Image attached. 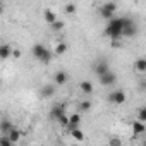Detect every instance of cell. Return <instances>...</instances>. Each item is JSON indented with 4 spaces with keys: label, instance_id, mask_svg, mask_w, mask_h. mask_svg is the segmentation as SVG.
Masks as SVG:
<instances>
[{
    "label": "cell",
    "instance_id": "7",
    "mask_svg": "<svg viewBox=\"0 0 146 146\" xmlns=\"http://www.w3.org/2000/svg\"><path fill=\"white\" fill-rule=\"evenodd\" d=\"M81 125V115L76 112V113H72V115H69V124L65 125V129H67V132L70 131V129H74V127H79Z\"/></svg>",
    "mask_w": 146,
    "mask_h": 146
},
{
    "label": "cell",
    "instance_id": "6",
    "mask_svg": "<svg viewBox=\"0 0 146 146\" xmlns=\"http://www.w3.org/2000/svg\"><path fill=\"white\" fill-rule=\"evenodd\" d=\"M62 113H65V105H64V103H53L52 108H50V112H48V119L57 122V119H58Z\"/></svg>",
    "mask_w": 146,
    "mask_h": 146
},
{
    "label": "cell",
    "instance_id": "30",
    "mask_svg": "<svg viewBox=\"0 0 146 146\" xmlns=\"http://www.w3.org/2000/svg\"><path fill=\"white\" fill-rule=\"evenodd\" d=\"M112 46H113V48H117V46H120V43H119V40H112Z\"/></svg>",
    "mask_w": 146,
    "mask_h": 146
},
{
    "label": "cell",
    "instance_id": "9",
    "mask_svg": "<svg viewBox=\"0 0 146 146\" xmlns=\"http://www.w3.org/2000/svg\"><path fill=\"white\" fill-rule=\"evenodd\" d=\"M107 70H110V64H108L107 60H100V62L95 64V74H96V76L105 74Z\"/></svg>",
    "mask_w": 146,
    "mask_h": 146
},
{
    "label": "cell",
    "instance_id": "5",
    "mask_svg": "<svg viewBox=\"0 0 146 146\" xmlns=\"http://www.w3.org/2000/svg\"><path fill=\"white\" fill-rule=\"evenodd\" d=\"M125 100H127V95H125L124 90H115L108 95V102L113 103V105H124Z\"/></svg>",
    "mask_w": 146,
    "mask_h": 146
},
{
    "label": "cell",
    "instance_id": "18",
    "mask_svg": "<svg viewBox=\"0 0 146 146\" xmlns=\"http://www.w3.org/2000/svg\"><path fill=\"white\" fill-rule=\"evenodd\" d=\"M50 28H52V31L60 33V31H64V29H65V23H64V21H60V19H55V21L50 24Z\"/></svg>",
    "mask_w": 146,
    "mask_h": 146
},
{
    "label": "cell",
    "instance_id": "25",
    "mask_svg": "<svg viewBox=\"0 0 146 146\" xmlns=\"http://www.w3.org/2000/svg\"><path fill=\"white\" fill-rule=\"evenodd\" d=\"M0 146H12V143H11V139H9L7 134H2V136H0Z\"/></svg>",
    "mask_w": 146,
    "mask_h": 146
},
{
    "label": "cell",
    "instance_id": "14",
    "mask_svg": "<svg viewBox=\"0 0 146 146\" xmlns=\"http://www.w3.org/2000/svg\"><path fill=\"white\" fill-rule=\"evenodd\" d=\"M12 127H14V125H12L11 119H7V117L0 119V134H7V132L12 129Z\"/></svg>",
    "mask_w": 146,
    "mask_h": 146
},
{
    "label": "cell",
    "instance_id": "23",
    "mask_svg": "<svg viewBox=\"0 0 146 146\" xmlns=\"http://www.w3.org/2000/svg\"><path fill=\"white\" fill-rule=\"evenodd\" d=\"M91 107H93V103H91L90 100H84V102H81V103L78 105V110H79V112H90Z\"/></svg>",
    "mask_w": 146,
    "mask_h": 146
},
{
    "label": "cell",
    "instance_id": "24",
    "mask_svg": "<svg viewBox=\"0 0 146 146\" xmlns=\"http://www.w3.org/2000/svg\"><path fill=\"white\" fill-rule=\"evenodd\" d=\"M57 122H58V124H60L62 127H65V125L69 124V115H67V113H62V115H60V117L57 119Z\"/></svg>",
    "mask_w": 146,
    "mask_h": 146
},
{
    "label": "cell",
    "instance_id": "15",
    "mask_svg": "<svg viewBox=\"0 0 146 146\" xmlns=\"http://www.w3.org/2000/svg\"><path fill=\"white\" fill-rule=\"evenodd\" d=\"M11 52H12V46L7 45V43H0V60H5L11 57Z\"/></svg>",
    "mask_w": 146,
    "mask_h": 146
},
{
    "label": "cell",
    "instance_id": "28",
    "mask_svg": "<svg viewBox=\"0 0 146 146\" xmlns=\"http://www.w3.org/2000/svg\"><path fill=\"white\" fill-rule=\"evenodd\" d=\"M11 57H14V58H21V57H23V52H21L19 48H12V52H11Z\"/></svg>",
    "mask_w": 146,
    "mask_h": 146
},
{
    "label": "cell",
    "instance_id": "31",
    "mask_svg": "<svg viewBox=\"0 0 146 146\" xmlns=\"http://www.w3.org/2000/svg\"><path fill=\"white\" fill-rule=\"evenodd\" d=\"M2 11H4V5H2V2H0V14H2Z\"/></svg>",
    "mask_w": 146,
    "mask_h": 146
},
{
    "label": "cell",
    "instance_id": "27",
    "mask_svg": "<svg viewBox=\"0 0 146 146\" xmlns=\"http://www.w3.org/2000/svg\"><path fill=\"white\" fill-rule=\"evenodd\" d=\"M137 120L146 122V108H144V107H143V108H139V112H137Z\"/></svg>",
    "mask_w": 146,
    "mask_h": 146
},
{
    "label": "cell",
    "instance_id": "12",
    "mask_svg": "<svg viewBox=\"0 0 146 146\" xmlns=\"http://www.w3.org/2000/svg\"><path fill=\"white\" fill-rule=\"evenodd\" d=\"M79 90H81L84 95H93L95 86H93V83H91V81L84 79V81H81V83H79Z\"/></svg>",
    "mask_w": 146,
    "mask_h": 146
},
{
    "label": "cell",
    "instance_id": "32",
    "mask_svg": "<svg viewBox=\"0 0 146 146\" xmlns=\"http://www.w3.org/2000/svg\"><path fill=\"white\" fill-rule=\"evenodd\" d=\"M0 86H2V81H0Z\"/></svg>",
    "mask_w": 146,
    "mask_h": 146
},
{
    "label": "cell",
    "instance_id": "4",
    "mask_svg": "<svg viewBox=\"0 0 146 146\" xmlns=\"http://www.w3.org/2000/svg\"><path fill=\"white\" fill-rule=\"evenodd\" d=\"M98 81H100V84H102V86H105V88L113 86V84L117 83V74H115L113 70H107L105 74L98 76Z\"/></svg>",
    "mask_w": 146,
    "mask_h": 146
},
{
    "label": "cell",
    "instance_id": "22",
    "mask_svg": "<svg viewBox=\"0 0 146 146\" xmlns=\"http://www.w3.org/2000/svg\"><path fill=\"white\" fill-rule=\"evenodd\" d=\"M98 12H100V16H102L105 21H110L112 17H115V12H112V11H107V9H103V7H100V9H98Z\"/></svg>",
    "mask_w": 146,
    "mask_h": 146
},
{
    "label": "cell",
    "instance_id": "2",
    "mask_svg": "<svg viewBox=\"0 0 146 146\" xmlns=\"http://www.w3.org/2000/svg\"><path fill=\"white\" fill-rule=\"evenodd\" d=\"M31 53H33V57H35L36 60H40L41 64H50L52 58H53V52H50V50H48L45 45H41V43L33 45V46H31Z\"/></svg>",
    "mask_w": 146,
    "mask_h": 146
},
{
    "label": "cell",
    "instance_id": "1",
    "mask_svg": "<svg viewBox=\"0 0 146 146\" xmlns=\"http://www.w3.org/2000/svg\"><path fill=\"white\" fill-rule=\"evenodd\" d=\"M122 24H124V17H112L103 31V35L110 40H120L122 38Z\"/></svg>",
    "mask_w": 146,
    "mask_h": 146
},
{
    "label": "cell",
    "instance_id": "20",
    "mask_svg": "<svg viewBox=\"0 0 146 146\" xmlns=\"http://www.w3.org/2000/svg\"><path fill=\"white\" fill-rule=\"evenodd\" d=\"M64 12H65L67 16H74V14L78 12V5L72 4V2H70V4H65V5H64Z\"/></svg>",
    "mask_w": 146,
    "mask_h": 146
},
{
    "label": "cell",
    "instance_id": "17",
    "mask_svg": "<svg viewBox=\"0 0 146 146\" xmlns=\"http://www.w3.org/2000/svg\"><path fill=\"white\" fill-rule=\"evenodd\" d=\"M69 134H70L72 137H74L76 141H79V143H83V141L86 139V137H84V132H83L79 127H74V129H70V131H69Z\"/></svg>",
    "mask_w": 146,
    "mask_h": 146
},
{
    "label": "cell",
    "instance_id": "26",
    "mask_svg": "<svg viewBox=\"0 0 146 146\" xmlns=\"http://www.w3.org/2000/svg\"><path fill=\"white\" fill-rule=\"evenodd\" d=\"M102 7H103V9H107V11H112V12H115V11H117V4H115V2H107V4H103Z\"/></svg>",
    "mask_w": 146,
    "mask_h": 146
},
{
    "label": "cell",
    "instance_id": "11",
    "mask_svg": "<svg viewBox=\"0 0 146 146\" xmlns=\"http://www.w3.org/2000/svg\"><path fill=\"white\" fill-rule=\"evenodd\" d=\"M7 136H9V139H11V143H12V144H17V143L21 141V136H23V132H21L17 127H12V129L7 132Z\"/></svg>",
    "mask_w": 146,
    "mask_h": 146
},
{
    "label": "cell",
    "instance_id": "8",
    "mask_svg": "<svg viewBox=\"0 0 146 146\" xmlns=\"http://www.w3.org/2000/svg\"><path fill=\"white\" fill-rule=\"evenodd\" d=\"M53 81H55V84L64 86V84L69 81V74H67L65 70H57L55 74H53Z\"/></svg>",
    "mask_w": 146,
    "mask_h": 146
},
{
    "label": "cell",
    "instance_id": "16",
    "mask_svg": "<svg viewBox=\"0 0 146 146\" xmlns=\"http://www.w3.org/2000/svg\"><path fill=\"white\" fill-rule=\"evenodd\" d=\"M134 69L139 72V74H144V72H146V58H144V57H139V58L134 62Z\"/></svg>",
    "mask_w": 146,
    "mask_h": 146
},
{
    "label": "cell",
    "instance_id": "13",
    "mask_svg": "<svg viewBox=\"0 0 146 146\" xmlns=\"http://www.w3.org/2000/svg\"><path fill=\"white\" fill-rule=\"evenodd\" d=\"M55 86L53 84H45V86H41V90H40V95L43 96V98H50V96H53L55 95Z\"/></svg>",
    "mask_w": 146,
    "mask_h": 146
},
{
    "label": "cell",
    "instance_id": "21",
    "mask_svg": "<svg viewBox=\"0 0 146 146\" xmlns=\"http://www.w3.org/2000/svg\"><path fill=\"white\" fill-rule=\"evenodd\" d=\"M43 17H45V23H48V24H52V23L57 19L55 12H53V11H50V9H45V12H43Z\"/></svg>",
    "mask_w": 146,
    "mask_h": 146
},
{
    "label": "cell",
    "instance_id": "29",
    "mask_svg": "<svg viewBox=\"0 0 146 146\" xmlns=\"http://www.w3.org/2000/svg\"><path fill=\"white\" fill-rule=\"evenodd\" d=\"M120 144H122L120 139H117V137L115 139H110V146H120Z\"/></svg>",
    "mask_w": 146,
    "mask_h": 146
},
{
    "label": "cell",
    "instance_id": "3",
    "mask_svg": "<svg viewBox=\"0 0 146 146\" xmlns=\"http://www.w3.org/2000/svg\"><path fill=\"white\" fill-rule=\"evenodd\" d=\"M137 35V24L129 19V17H124V24H122V38H134Z\"/></svg>",
    "mask_w": 146,
    "mask_h": 146
},
{
    "label": "cell",
    "instance_id": "10",
    "mask_svg": "<svg viewBox=\"0 0 146 146\" xmlns=\"http://www.w3.org/2000/svg\"><path fill=\"white\" fill-rule=\"evenodd\" d=\"M132 132H134L136 136H141V134H144V132H146V124L136 119V120L132 122Z\"/></svg>",
    "mask_w": 146,
    "mask_h": 146
},
{
    "label": "cell",
    "instance_id": "19",
    "mask_svg": "<svg viewBox=\"0 0 146 146\" xmlns=\"http://www.w3.org/2000/svg\"><path fill=\"white\" fill-rule=\"evenodd\" d=\"M67 43H64V41H60V43H57V46L53 48V55H64L65 52H67Z\"/></svg>",
    "mask_w": 146,
    "mask_h": 146
}]
</instances>
